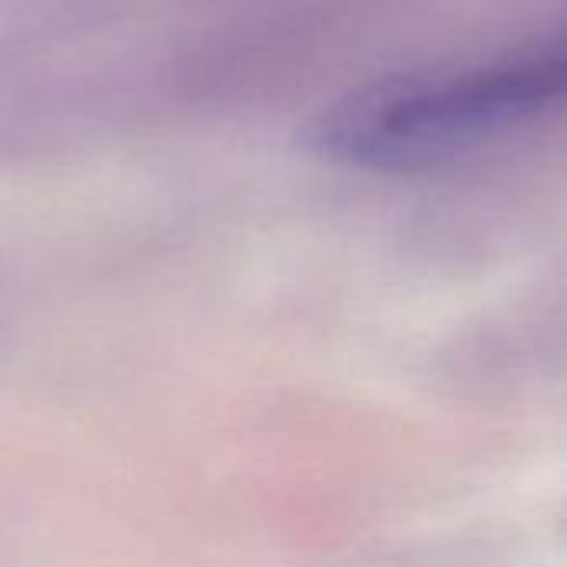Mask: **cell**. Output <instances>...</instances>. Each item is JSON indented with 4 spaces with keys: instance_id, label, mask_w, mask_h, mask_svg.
Listing matches in <instances>:
<instances>
[{
    "instance_id": "cell-1",
    "label": "cell",
    "mask_w": 567,
    "mask_h": 567,
    "mask_svg": "<svg viewBox=\"0 0 567 567\" xmlns=\"http://www.w3.org/2000/svg\"><path fill=\"white\" fill-rule=\"evenodd\" d=\"M565 83L561 40L452 70L399 73L326 106L309 126V146L342 166L425 169L542 120L561 103Z\"/></svg>"
}]
</instances>
